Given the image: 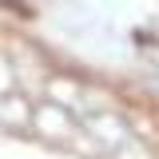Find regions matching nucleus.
Returning a JSON list of instances; mask_svg holds the SVG:
<instances>
[{"label": "nucleus", "mask_w": 159, "mask_h": 159, "mask_svg": "<svg viewBox=\"0 0 159 159\" xmlns=\"http://www.w3.org/2000/svg\"><path fill=\"white\" fill-rule=\"evenodd\" d=\"M32 131H36L40 139H48V143H60V147H76V151L84 147V151H96V143L84 139V131L72 123V116H68L60 103H40L36 116H32Z\"/></svg>", "instance_id": "nucleus-1"}, {"label": "nucleus", "mask_w": 159, "mask_h": 159, "mask_svg": "<svg viewBox=\"0 0 159 159\" xmlns=\"http://www.w3.org/2000/svg\"><path fill=\"white\" fill-rule=\"evenodd\" d=\"M36 116V103L20 96V92H4L0 96V131H28Z\"/></svg>", "instance_id": "nucleus-2"}, {"label": "nucleus", "mask_w": 159, "mask_h": 159, "mask_svg": "<svg viewBox=\"0 0 159 159\" xmlns=\"http://www.w3.org/2000/svg\"><path fill=\"white\" fill-rule=\"evenodd\" d=\"M48 96H52V103H76L80 99V88L76 84H68V80H48Z\"/></svg>", "instance_id": "nucleus-3"}]
</instances>
